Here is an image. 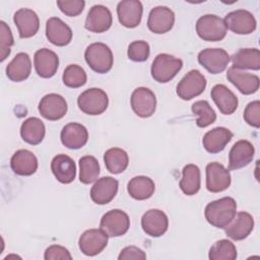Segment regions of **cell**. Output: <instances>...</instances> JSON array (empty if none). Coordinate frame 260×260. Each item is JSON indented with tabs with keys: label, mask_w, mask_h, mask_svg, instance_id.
<instances>
[{
	"label": "cell",
	"mask_w": 260,
	"mask_h": 260,
	"mask_svg": "<svg viewBox=\"0 0 260 260\" xmlns=\"http://www.w3.org/2000/svg\"><path fill=\"white\" fill-rule=\"evenodd\" d=\"M67 102L57 93H49L42 98L39 104V112L42 117L49 121H57L67 113Z\"/></svg>",
	"instance_id": "obj_13"
},
{
	"label": "cell",
	"mask_w": 260,
	"mask_h": 260,
	"mask_svg": "<svg viewBox=\"0 0 260 260\" xmlns=\"http://www.w3.org/2000/svg\"><path fill=\"white\" fill-rule=\"evenodd\" d=\"M104 161L107 170L112 174L123 173L129 164V157L125 150L118 147L108 149L104 154Z\"/></svg>",
	"instance_id": "obj_35"
},
{
	"label": "cell",
	"mask_w": 260,
	"mask_h": 260,
	"mask_svg": "<svg viewBox=\"0 0 260 260\" xmlns=\"http://www.w3.org/2000/svg\"><path fill=\"white\" fill-rule=\"evenodd\" d=\"M113 22L112 13L104 5H93L86 16L84 27L95 34L105 32L108 30Z\"/></svg>",
	"instance_id": "obj_16"
},
{
	"label": "cell",
	"mask_w": 260,
	"mask_h": 260,
	"mask_svg": "<svg viewBox=\"0 0 260 260\" xmlns=\"http://www.w3.org/2000/svg\"><path fill=\"white\" fill-rule=\"evenodd\" d=\"M233 66L236 69L259 70L260 69V51L256 48L240 49L232 56Z\"/></svg>",
	"instance_id": "obj_32"
},
{
	"label": "cell",
	"mask_w": 260,
	"mask_h": 260,
	"mask_svg": "<svg viewBox=\"0 0 260 260\" xmlns=\"http://www.w3.org/2000/svg\"><path fill=\"white\" fill-rule=\"evenodd\" d=\"M143 7L138 0L120 1L117 6V14L120 23L128 28L136 27L142 17Z\"/></svg>",
	"instance_id": "obj_17"
},
{
	"label": "cell",
	"mask_w": 260,
	"mask_h": 260,
	"mask_svg": "<svg viewBox=\"0 0 260 260\" xmlns=\"http://www.w3.org/2000/svg\"><path fill=\"white\" fill-rule=\"evenodd\" d=\"M226 28L238 35H250L256 29L254 15L245 9H238L228 13L224 17Z\"/></svg>",
	"instance_id": "obj_10"
},
{
	"label": "cell",
	"mask_w": 260,
	"mask_h": 260,
	"mask_svg": "<svg viewBox=\"0 0 260 260\" xmlns=\"http://www.w3.org/2000/svg\"><path fill=\"white\" fill-rule=\"evenodd\" d=\"M206 87V78L196 69L189 71L178 83L177 94L184 101L200 95Z\"/></svg>",
	"instance_id": "obj_6"
},
{
	"label": "cell",
	"mask_w": 260,
	"mask_h": 260,
	"mask_svg": "<svg viewBox=\"0 0 260 260\" xmlns=\"http://www.w3.org/2000/svg\"><path fill=\"white\" fill-rule=\"evenodd\" d=\"M150 53L149 45L145 41L132 42L127 51L128 58L134 62H144L148 59Z\"/></svg>",
	"instance_id": "obj_40"
},
{
	"label": "cell",
	"mask_w": 260,
	"mask_h": 260,
	"mask_svg": "<svg viewBox=\"0 0 260 260\" xmlns=\"http://www.w3.org/2000/svg\"><path fill=\"white\" fill-rule=\"evenodd\" d=\"M244 120L252 127H260V102L253 101L249 103L244 111Z\"/></svg>",
	"instance_id": "obj_43"
},
{
	"label": "cell",
	"mask_w": 260,
	"mask_h": 260,
	"mask_svg": "<svg viewBox=\"0 0 260 260\" xmlns=\"http://www.w3.org/2000/svg\"><path fill=\"white\" fill-rule=\"evenodd\" d=\"M168 226V216L159 209H149L141 217V228L143 232L152 238L162 236L167 232Z\"/></svg>",
	"instance_id": "obj_15"
},
{
	"label": "cell",
	"mask_w": 260,
	"mask_h": 260,
	"mask_svg": "<svg viewBox=\"0 0 260 260\" xmlns=\"http://www.w3.org/2000/svg\"><path fill=\"white\" fill-rule=\"evenodd\" d=\"M77 105L84 114L95 116L103 114L107 110L109 99L103 89L92 87L79 94Z\"/></svg>",
	"instance_id": "obj_5"
},
{
	"label": "cell",
	"mask_w": 260,
	"mask_h": 260,
	"mask_svg": "<svg viewBox=\"0 0 260 260\" xmlns=\"http://www.w3.org/2000/svg\"><path fill=\"white\" fill-rule=\"evenodd\" d=\"M237 213V202L232 197H222L211 201L204 209V215L211 225L224 229Z\"/></svg>",
	"instance_id": "obj_1"
},
{
	"label": "cell",
	"mask_w": 260,
	"mask_h": 260,
	"mask_svg": "<svg viewBox=\"0 0 260 260\" xmlns=\"http://www.w3.org/2000/svg\"><path fill=\"white\" fill-rule=\"evenodd\" d=\"M100 165L92 155H84L79 158V181L82 184H91L99 179Z\"/></svg>",
	"instance_id": "obj_36"
},
{
	"label": "cell",
	"mask_w": 260,
	"mask_h": 260,
	"mask_svg": "<svg viewBox=\"0 0 260 260\" xmlns=\"http://www.w3.org/2000/svg\"><path fill=\"white\" fill-rule=\"evenodd\" d=\"M108 238V235L101 229L86 230L79 237L78 246L84 255L95 256L106 248Z\"/></svg>",
	"instance_id": "obj_11"
},
{
	"label": "cell",
	"mask_w": 260,
	"mask_h": 260,
	"mask_svg": "<svg viewBox=\"0 0 260 260\" xmlns=\"http://www.w3.org/2000/svg\"><path fill=\"white\" fill-rule=\"evenodd\" d=\"M211 99L223 115H232L238 108V98L223 84H216L210 91Z\"/></svg>",
	"instance_id": "obj_29"
},
{
	"label": "cell",
	"mask_w": 260,
	"mask_h": 260,
	"mask_svg": "<svg viewBox=\"0 0 260 260\" xmlns=\"http://www.w3.org/2000/svg\"><path fill=\"white\" fill-rule=\"evenodd\" d=\"M155 190L154 182L146 176H137L132 178L127 185L129 195L136 200H145L150 198Z\"/></svg>",
	"instance_id": "obj_33"
},
{
	"label": "cell",
	"mask_w": 260,
	"mask_h": 260,
	"mask_svg": "<svg viewBox=\"0 0 260 260\" xmlns=\"http://www.w3.org/2000/svg\"><path fill=\"white\" fill-rule=\"evenodd\" d=\"M228 28L224 20L214 14H205L196 22V32L200 39L207 42H218L224 39Z\"/></svg>",
	"instance_id": "obj_4"
},
{
	"label": "cell",
	"mask_w": 260,
	"mask_h": 260,
	"mask_svg": "<svg viewBox=\"0 0 260 260\" xmlns=\"http://www.w3.org/2000/svg\"><path fill=\"white\" fill-rule=\"evenodd\" d=\"M198 62L209 73L218 74L225 70L231 60L226 51L220 48L204 49L198 54Z\"/></svg>",
	"instance_id": "obj_8"
},
{
	"label": "cell",
	"mask_w": 260,
	"mask_h": 260,
	"mask_svg": "<svg viewBox=\"0 0 260 260\" xmlns=\"http://www.w3.org/2000/svg\"><path fill=\"white\" fill-rule=\"evenodd\" d=\"M14 41L12 32L9 26L3 21H0V49H1V62H3L10 54L11 46H13Z\"/></svg>",
	"instance_id": "obj_41"
},
{
	"label": "cell",
	"mask_w": 260,
	"mask_h": 260,
	"mask_svg": "<svg viewBox=\"0 0 260 260\" xmlns=\"http://www.w3.org/2000/svg\"><path fill=\"white\" fill-rule=\"evenodd\" d=\"M57 5L65 15L77 16L83 11L85 2L83 0H59Z\"/></svg>",
	"instance_id": "obj_42"
},
{
	"label": "cell",
	"mask_w": 260,
	"mask_h": 260,
	"mask_svg": "<svg viewBox=\"0 0 260 260\" xmlns=\"http://www.w3.org/2000/svg\"><path fill=\"white\" fill-rule=\"evenodd\" d=\"M100 228L108 237H121L130 228V219L126 212L121 209H112L106 212L100 222Z\"/></svg>",
	"instance_id": "obj_7"
},
{
	"label": "cell",
	"mask_w": 260,
	"mask_h": 260,
	"mask_svg": "<svg viewBox=\"0 0 260 260\" xmlns=\"http://www.w3.org/2000/svg\"><path fill=\"white\" fill-rule=\"evenodd\" d=\"M84 58L87 65L100 74L109 72L113 67V53L104 43L90 44L84 52Z\"/></svg>",
	"instance_id": "obj_2"
},
{
	"label": "cell",
	"mask_w": 260,
	"mask_h": 260,
	"mask_svg": "<svg viewBox=\"0 0 260 260\" xmlns=\"http://www.w3.org/2000/svg\"><path fill=\"white\" fill-rule=\"evenodd\" d=\"M62 80L66 86L70 88H77L86 83L87 75L81 66L70 64L65 68Z\"/></svg>",
	"instance_id": "obj_39"
},
{
	"label": "cell",
	"mask_w": 260,
	"mask_h": 260,
	"mask_svg": "<svg viewBox=\"0 0 260 260\" xmlns=\"http://www.w3.org/2000/svg\"><path fill=\"white\" fill-rule=\"evenodd\" d=\"M31 71V61L26 53H18L6 67L7 77L14 82L25 80Z\"/></svg>",
	"instance_id": "obj_30"
},
{
	"label": "cell",
	"mask_w": 260,
	"mask_h": 260,
	"mask_svg": "<svg viewBox=\"0 0 260 260\" xmlns=\"http://www.w3.org/2000/svg\"><path fill=\"white\" fill-rule=\"evenodd\" d=\"M62 144L69 149H79L83 147L88 140L87 129L79 123H68L60 134Z\"/></svg>",
	"instance_id": "obj_23"
},
{
	"label": "cell",
	"mask_w": 260,
	"mask_h": 260,
	"mask_svg": "<svg viewBox=\"0 0 260 260\" xmlns=\"http://www.w3.org/2000/svg\"><path fill=\"white\" fill-rule=\"evenodd\" d=\"M119 183L112 177H103L98 179L90 189L91 200L99 204L105 205L111 202L118 192Z\"/></svg>",
	"instance_id": "obj_18"
},
{
	"label": "cell",
	"mask_w": 260,
	"mask_h": 260,
	"mask_svg": "<svg viewBox=\"0 0 260 260\" xmlns=\"http://www.w3.org/2000/svg\"><path fill=\"white\" fill-rule=\"evenodd\" d=\"M233 136V132L228 128L215 127L204 134L202 144L209 153H218L224 149Z\"/></svg>",
	"instance_id": "obj_26"
},
{
	"label": "cell",
	"mask_w": 260,
	"mask_h": 260,
	"mask_svg": "<svg viewBox=\"0 0 260 260\" xmlns=\"http://www.w3.org/2000/svg\"><path fill=\"white\" fill-rule=\"evenodd\" d=\"M255 149L248 140H239L231 148L229 153V170H239L248 166L254 157Z\"/></svg>",
	"instance_id": "obj_19"
},
{
	"label": "cell",
	"mask_w": 260,
	"mask_h": 260,
	"mask_svg": "<svg viewBox=\"0 0 260 260\" xmlns=\"http://www.w3.org/2000/svg\"><path fill=\"white\" fill-rule=\"evenodd\" d=\"M175 23V13L167 6H156L148 14L147 26L150 31L160 35L170 31Z\"/></svg>",
	"instance_id": "obj_14"
},
{
	"label": "cell",
	"mask_w": 260,
	"mask_h": 260,
	"mask_svg": "<svg viewBox=\"0 0 260 260\" xmlns=\"http://www.w3.org/2000/svg\"><path fill=\"white\" fill-rule=\"evenodd\" d=\"M13 21L21 39H27L35 36L40 28L39 16L29 8L18 9L14 13Z\"/></svg>",
	"instance_id": "obj_21"
},
{
	"label": "cell",
	"mask_w": 260,
	"mask_h": 260,
	"mask_svg": "<svg viewBox=\"0 0 260 260\" xmlns=\"http://www.w3.org/2000/svg\"><path fill=\"white\" fill-rule=\"evenodd\" d=\"M192 112L198 116L196 120V125L200 128H205L216 120V114L213 109L210 107L207 101H197L191 107Z\"/></svg>",
	"instance_id": "obj_38"
},
{
	"label": "cell",
	"mask_w": 260,
	"mask_h": 260,
	"mask_svg": "<svg viewBox=\"0 0 260 260\" xmlns=\"http://www.w3.org/2000/svg\"><path fill=\"white\" fill-rule=\"evenodd\" d=\"M254 228V218L253 216L246 212L240 211L236 213L233 220L224 228L225 235L234 240V241H241L246 239Z\"/></svg>",
	"instance_id": "obj_20"
},
{
	"label": "cell",
	"mask_w": 260,
	"mask_h": 260,
	"mask_svg": "<svg viewBox=\"0 0 260 260\" xmlns=\"http://www.w3.org/2000/svg\"><path fill=\"white\" fill-rule=\"evenodd\" d=\"M182 67L181 59L166 53L158 54L151 64V76L159 83H167L179 73Z\"/></svg>",
	"instance_id": "obj_3"
},
{
	"label": "cell",
	"mask_w": 260,
	"mask_h": 260,
	"mask_svg": "<svg viewBox=\"0 0 260 260\" xmlns=\"http://www.w3.org/2000/svg\"><path fill=\"white\" fill-rule=\"evenodd\" d=\"M46 134V128L43 121L37 117H30L21 124L20 135L23 141L30 145L40 144Z\"/></svg>",
	"instance_id": "obj_31"
},
{
	"label": "cell",
	"mask_w": 260,
	"mask_h": 260,
	"mask_svg": "<svg viewBox=\"0 0 260 260\" xmlns=\"http://www.w3.org/2000/svg\"><path fill=\"white\" fill-rule=\"evenodd\" d=\"M34 65L39 76L51 78L56 74L59 66L58 55L47 48L40 49L35 53Z\"/></svg>",
	"instance_id": "obj_22"
},
{
	"label": "cell",
	"mask_w": 260,
	"mask_h": 260,
	"mask_svg": "<svg viewBox=\"0 0 260 260\" xmlns=\"http://www.w3.org/2000/svg\"><path fill=\"white\" fill-rule=\"evenodd\" d=\"M208 258L210 260H235L237 258V248L229 240H219L209 249Z\"/></svg>",
	"instance_id": "obj_37"
},
{
	"label": "cell",
	"mask_w": 260,
	"mask_h": 260,
	"mask_svg": "<svg viewBox=\"0 0 260 260\" xmlns=\"http://www.w3.org/2000/svg\"><path fill=\"white\" fill-rule=\"evenodd\" d=\"M130 104L133 112L141 118L151 117L156 108V98L147 87H137L131 94Z\"/></svg>",
	"instance_id": "obj_9"
},
{
	"label": "cell",
	"mask_w": 260,
	"mask_h": 260,
	"mask_svg": "<svg viewBox=\"0 0 260 260\" xmlns=\"http://www.w3.org/2000/svg\"><path fill=\"white\" fill-rule=\"evenodd\" d=\"M119 260H144L146 259V254L135 246H128L125 247L118 256Z\"/></svg>",
	"instance_id": "obj_45"
},
{
	"label": "cell",
	"mask_w": 260,
	"mask_h": 260,
	"mask_svg": "<svg viewBox=\"0 0 260 260\" xmlns=\"http://www.w3.org/2000/svg\"><path fill=\"white\" fill-rule=\"evenodd\" d=\"M46 37L53 45L64 47L71 42L72 30L60 18L51 17L46 22Z\"/></svg>",
	"instance_id": "obj_25"
},
{
	"label": "cell",
	"mask_w": 260,
	"mask_h": 260,
	"mask_svg": "<svg viewBox=\"0 0 260 260\" xmlns=\"http://www.w3.org/2000/svg\"><path fill=\"white\" fill-rule=\"evenodd\" d=\"M10 167L18 176H30L38 169L37 156L27 149H19L11 156Z\"/></svg>",
	"instance_id": "obj_28"
},
{
	"label": "cell",
	"mask_w": 260,
	"mask_h": 260,
	"mask_svg": "<svg viewBox=\"0 0 260 260\" xmlns=\"http://www.w3.org/2000/svg\"><path fill=\"white\" fill-rule=\"evenodd\" d=\"M44 258L45 260H58V259L71 260L72 256L65 247H62L60 245H52L46 249Z\"/></svg>",
	"instance_id": "obj_44"
},
{
	"label": "cell",
	"mask_w": 260,
	"mask_h": 260,
	"mask_svg": "<svg viewBox=\"0 0 260 260\" xmlns=\"http://www.w3.org/2000/svg\"><path fill=\"white\" fill-rule=\"evenodd\" d=\"M51 171L57 181L62 184H69L76 176V166L74 160L66 154H57L51 161Z\"/></svg>",
	"instance_id": "obj_27"
},
{
	"label": "cell",
	"mask_w": 260,
	"mask_h": 260,
	"mask_svg": "<svg viewBox=\"0 0 260 260\" xmlns=\"http://www.w3.org/2000/svg\"><path fill=\"white\" fill-rule=\"evenodd\" d=\"M201 184L200 170L196 165L189 164L183 168L182 179L180 181V188L184 194L191 196L195 195Z\"/></svg>",
	"instance_id": "obj_34"
},
{
	"label": "cell",
	"mask_w": 260,
	"mask_h": 260,
	"mask_svg": "<svg viewBox=\"0 0 260 260\" xmlns=\"http://www.w3.org/2000/svg\"><path fill=\"white\" fill-rule=\"evenodd\" d=\"M226 78L239 89L241 93L246 95L256 92L260 85V79L257 75L243 72L234 67H230L228 69Z\"/></svg>",
	"instance_id": "obj_24"
},
{
	"label": "cell",
	"mask_w": 260,
	"mask_h": 260,
	"mask_svg": "<svg viewBox=\"0 0 260 260\" xmlns=\"http://www.w3.org/2000/svg\"><path fill=\"white\" fill-rule=\"evenodd\" d=\"M230 170L221 164L213 161L206 166V189L212 193L226 190L231 185Z\"/></svg>",
	"instance_id": "obj_12"
}]
</instances>
